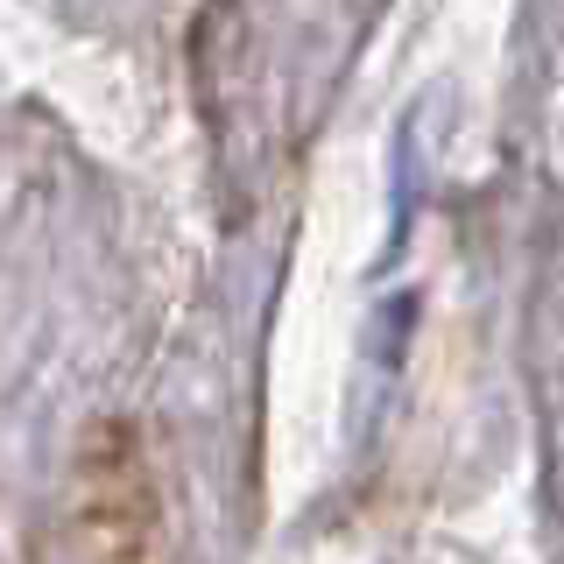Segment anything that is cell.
<instances>
[{"mask_svg":"<svg viewBox=\"0 0 564 564\" xmlns=\"http://www.w3.org/2000/svg\"><path fill=\"white\" fill-rule=\"evenodd\" d=\"M70 564H170L163 487L134 423H93L64 494Z\"/></svg>","mask_w":564,"mask_h":564,"instance_id":"cell-1","label":"cell"}]
</instances>
